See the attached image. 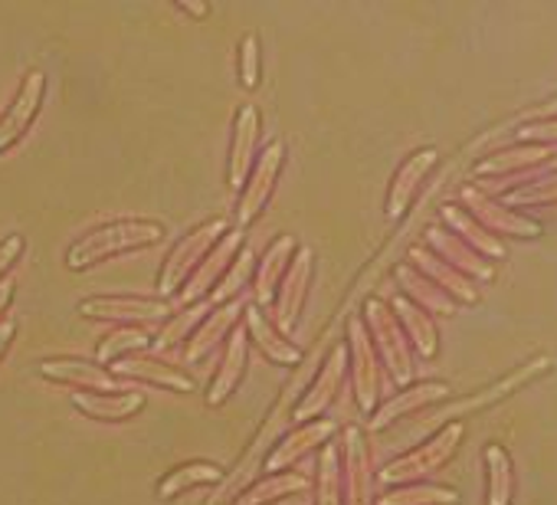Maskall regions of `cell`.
<instances>
[{
    "instance_id": "14",
    "label": "cell",
    "mask_w": 557,
    "mask_h": 505,
    "mask_svg": "<svg viewBox=\"0 0 557 505\" xmlns=\"http://www.w3.org/2000/svg\"><path fill=\"white\" fill-rule=\"evenodd\" d=\"M312 249L309 246H299L296 257L289 260V270H286V280H283V290H278V299H275V325L293 332V325L299 322V312H302V303H306V293H309V280H312Z\"/></svg>"
},
{
    "instance_id": "7",
    "label": "cell",
    "mask_w": 557,
    "mask_h": 505,
    "mask_svg": "<svg viewBox=\"0 0 557 505\" xmlns=\"http://www.w3.org/2000/svg\"><path fill=\"white\" fill-rule=\"evenodd\" d=\"M426 249L436 253V257H440L443 263H449L456 273H462V276L472 280L475 286H485V283L495 280V267H492L488 260H482L475 249H469V246H466L456 233H449L443 223H433V226L426 230Z\"/></svg>"
},
{
    "instance_id": "26",
    "label": "cell",
    "mask_w": 557,
    "mask_h": 505,
    "mask_svg": "<svg viewBox=\"0 0 557 505\" xmlns=\"http://www.w3.org/2000/svg\"><path fill=\"white\" fill-rule=\"evenodd\" d=\"M145 404L148 397L138 387L128 394H83V391L73 394V407L92 420H125V417H135Z\"/></svg>"
},
{
    "instance_id": "23",
    "label": "cell",
    "mask_w": 557,
    "mask_h": 505,
    "mask_svg": "<svg viewBox=\"0 0 557 505\" xmlns=\"http://www.w3.org/2000/svg\"><path fill=\"white\" fill-rule=\"evenodd\" d=\"M440 217H443V226L449 230V233H456L469 249H475L482 260H505V243L498 239V236H492L488 230H482L462 207H456V204H446L443 210H440Z\"/></svg>"
},
{
    "instance_id": "40",
    "label": "cell",
    "mask_w": 557,
    "mask_h": 505,
    "mask_svg": "<svg viewBox=\"0 0 557 505\" xmlns=\"http://www.w3.org/2000/svg\"><path fill=\"white\" fill-rule=\"evenodd\" d=\"M518 145H544V148H557V115H544V119H528L518 132H515Z\"/></svg>"
},
{
    "instance_id": "32",
    "label": "cell",
    "mask_w": 557,
    "mask_h": 505,
    "mask_svg": "<svg viewBox=\"0 0 557 505\" xmlns=\"http://www.w3.org/2000/svg\"><path fill=\"white\" fill-rule=\"evenodd\" d=\"M374 505H459V492L453 485L436 482H410L397 485L387 495H381Z\"/></svg>"
},
{
    "instance_id": "18",
    "label": "cell",
    "mask_w": 557,
    "mask_h": 505,
    "mask_svg": "<svg viewBox=\"0 0 557 505\" xmlns=\"http://www.w3.org/2000/svg\"><path fill=\"white\" fill-rule=\"evenodd\" d=\"M453 394V387L446 381H423V384H410L400 394H394L391 401H384L374 414H371V430H384L394 420H404L407 414H417L430 404H440Z\"/></svg>"
},
{
    "instance_id": "2",
    "label": "cell",
    "mask_w": 557,
    "mask_h": 505,
    "mask_svg": "<svg viewBox=\"0 0 557 505\" xmlns=\"http://www.w3.org/2000/svg\"><path fill=\"white\" fill-rule=\"evenodd\" d=\"M466 440V423L462 420H453V423H443L426 443H420L417 449L391 459L384 469H381V482L384 485H410V482H423L426 476L440 472L462 446Z\"/></svg>"
},
{
    "instance_id": "9",
    "label": "cell",
    "mask_w": 557,
    "mask_h": 505,
    "mask_svg": "<svg viewBox=\"0 0 557 505\" xmlns=\"http://www.w3.org/2000/svg\"><path fill=\"white\" fill-rule=\"evenodd\" d=\"M44 93H47V76L40 70H30L14 96V102L8 106V112L0 115V151H8L11 145L21 141V135L30 128V122L37 119L40 106H44Z\"/></svg>"
},
{
    "instance_id": "39",
    "label": "cell",
    "mask_w": 557,
    "mask_h": 505,
    "mask_svg": "<svg viewBox=\"0 0 557 505\" xmlns=\"http://www.w3.org/2000/svg\"><path fill=\"white\" fill-rule=\"evenodd\" d=\"M249 270H252V253L249 249H243L239 257L233 260V267H230V273H226V280L213 290V299H210V306H223V303H230L239 290H243V283L249 280Z\"/></svg>"
},
{
    "instance_id": "45",
    "label": "cell",
    "mask_w": 557,
    "mask_h": 505,
    "mask_svg": "<svg viewBox=\"0 0 557 505\" xmlns=\"http://www.w3.org/2000/svg\"><path fill=\"white\" fill-rule=\"evenodd\" d=\"M544 115H557V99H550L544 109H537V112H531V119H544Z\"/></svg>"
},
{
    "instance_id": "34",
    "label": "cell",
    "mask_w": 557,
    "mask_h": 505,
    "mask_svg": "<svg viewBox=\"0 0 557 505\" xmlns=\"http://www.w3.org/2000/svg\"><path fill=\"white\" fill-rule=\"evenodd\" d=\"M498 200V197H495ZM502 204L511 207V210H521V207H550L557 204V171H547L508 194H502Z\"/></svg>"
},
{
    "instance_id": "43",
    "label": "cell",
    "mask_w": 557,
    "mask_h": 505,
    "mask_svg": "<svg viewBox=\"0 0 557 505\" xmlns=\"http://www.w3.org/2000/svg\"><path fill=\"white\" fill-rule=\"evenodd\" d=\"M14 335H17V319H11V316H8V319H0V358L8 355Z\"/></svg>"
},
{
    "instance_id": "44",
    "label": "cell",
    "mask_w": 557,
    "mask_h": 505,
    "mask_svg": "<svg viewBox=\"0 0 557 505\" xmlns=\"http://www.w3.org/2000/svg\"><path fill=\"white\" fill-rule=\"evenodd\" d=\"M14 280H4V283H0V316H4L8 312V306H11V299H14Z\"/></svg>"
},
{
    "instance_id": "6",
    "label": "cell",
    "mask_w": 557,
    "mask_h": 505,
    "mask_svg": "<svg viewBox=\"0 0 557 505\" xmlns=\"http://www.w3.org/2000/svg\"><path fill=\"white\" fill-rule=\"evenodd\" d=\"M348 358H351L358 407L364 414H374L377 410V397H381V365H377V352L371 345V335H368L361 316H355L348 322Z\"/></svg>"
},
{
    "instance_id": "13",
    "label": "cell",
    "mask_w": 557,
    "mask_h": 505,
    "mask_svg": "<svg viewBox=\"0 0 557 505\" xmlns=\"http://www.w3.org/2000/svg\"><path fill=\"white\" fill-rule=\"evenodd\" d=\"M239 239H243V233L239 230H226L216 243H213V249L207 253V257L200 260V267H197V273L184 283V290H181V306L187 309V306H197V303H203V296L210 293V286H213V280H220L223 276V270L236 260V253H239Z\"/></svg>"
},
{
    "instance_id": "27",
    "label": "cell",
    "mask_w": 557,
    "mask_h": 505,
    "mask_svg": "<svg viewBox=\"0 0 557 505\" xmlns=\"http://www.w3.org/2000/svg\"><path fill=\"white\" fill-rule=\"evenodd\" d=\"M485 463V505H511L515 502V463L505 446L488 443L482 453Z\"/></svg>"
},
{
    "instance_id": "33",
    "label": "cell",
    "mask_w": 557,
    "mask_h": 505,
    "mask_svg": "<svg viewBox=\"0 0 557 505\" xmlns=\"http://www.w3.org/2000/svg\"><path fill=\"white\" fill-rule=\"evenodd\" d=\"M312 482L306 472H272L265 479H259L256 485H249L233 505H265L275 502L278 495H289V492H306Z\"/></svg>"
},
{
    "instance_id": "25",
    "label": "cell",
    "mask_w": 557,
    "mask_h": 505,
    "mask_svg": "<svg viewBox=\"0 0 557 505\" xmlns=\"http://www.w3.org/2000/svg\"><path fill=\"white\" fill-rule=\"evenodd\" d=\"M239 312H246L243 299H230V303L216 306L213 316H207V322H203V325L197 329V335L190 338V345H187V361H190V365L203 361V358L223 342V335L236 325Z\"/></svg>"
},
{
    "instance_id": "42",
    "label": "cell",
    "mask_w": 557,
    "mask_h": 505,
    "mask_svg": "<svg viewBox=\"0 0 557 505\" xmlns=\"http://www.w3.org/2000/svg\"><path fill=\"white\" fill-rule=\"evenodd\" d=\"M21 253H24V236H8L4 243H0V276L17 263Z\"/></svg>"
},
{
    "instance_id": "30",
    "label": "cell",
    "mask_w": 557,
    "mask_h": 505,
    "mask_svg": "<svg viewBox=\"0 0 557 505\" xmlns=\"http://www.w3.org/2000/svg\"><path fill=\"white\" fill-rule=\"evenodd\" d=\"M246 332L243 329H236L233 332V338H230V345H226V355H223V361H220V371L213 374V384H210V394H207V404L210 407H220L226 397H230V391L239 384V378H243V365H246Z\"/></svg>"
},
{
    "instance_id": "19",
    "label": "cell",
    "mask_w": 557,
    "mask_h": 505,
    "mask_svg": "<svg viewBox=\"0 0 557 505\" xmlns=\"http://www.w3.org/2000/svg\"><path fill=\"white\" fill-rule=\"evenodd\" d=\"M345 368H348V345H335L319 371V378L312 381V387L306 391V397L299 401L293 420H315L338 394L342 387V378H345Z\"/></svg>"
},
{
    "instance_id": "41",
    "label": "cell",
    "mask_w": 557,
    "mask_h": 505,
    "mask_svg": "<svg viewBox=\"0 0 557 505\" xmlns=\"http://www.w3.org/2000/svg\"><path fill=\"white\" fill-rule=\"evenodd\" d=\"M239 83L246 89H256V83H259V40H256V34H246L239 44Z\"/></svg>"
},
{
    "instance_id": "29",
    "label": "cell",
    "mask_w": 557,
    "mask_h": 505,
    "mask_svg": "<svg viewBox=\"0 0 557 505\" xmlns=\"http://www.w3.org/2000/svg\"><path fill=\"white\" fill-rule=\"evenodd\" d=\"M246 335L256 342V348H259L265 358H272V361H278V365H299V361H302V348H296L293 342H286L283 335H278V332L269 325V319H265L256 306L246 309Z\"/></svg>"
},
{
    "instance_id": "21",
    "label": "cell",
    "mask_w": 557,
    "mask_h": 505,
    "mask_svg": "<svg viewBox=\"0 0 557 505\" xmlns=\"http://www.w3.org/2000/svg\"><path fill=\"white\" fill-rule=\"evenodd\" d=\"M256 141H259V112L252 106H243L236 112V122H233V145H230V168H226L233 190L246 187V174H249V164L256 155Z\"/></svg>"
},
{
    "instance_id": "17",
    "label": "cell",
    "mask_w": 557,
    "mask_h": 505,
    "mask_svg": "<svg viewBox=\"0 0 557 505\" xmlns=\"http://www.w3.org/2000/svg\"><path fill=\"white\" fill-rule=\"evenodd\" d=\"M547 368H550V361H547V358H534V361H528L524 368H518L515 374H508V378L495 381L492 387H485V391H479V394H472V397H466V401H456V404H449L446 410H440V417H436V420H446V423H453L456 417H466V414H472V410L492 407V404L505 401L508 394H515L518 387H524L528 381H534V378H537L541 371H547Z\"/></svg>"
},
{
    "instance_id": "1",
    "label": "cell",
    "mask_w": 557,
    "mask_h": 505,
    "mask_svg": "<svg viewBox=\"0 0 557 505\" xmlns=\"http://www.w3.org/2000/svg\"><path fill=\"white\" fill-rule=\"evenodd\" d=\"M161 236H164V226L158 220H119V223L99 226V230L86 233L83 239H76L66 253V263H70V270H86L106 257H115V253L151 246Z\"/></svg>"
},
{
    "instance_id": "22",
    "label": "cell",
    "mask_w": 557,
    "mask_h": 505,
    "mask_svg": "<svg viewBox=\"0 0 557 505\" xmlns=\"http://www.w3.org/2000/svg\"><path fill=\"white\" fill-rule=\"evenodd\" d=\"M391 312L397 316V322H400V329H404L410 348H413L420 358H436V352H440V332H436L433 316H426L420 306H413V303L404 299V296H397V299L391 303Z\"/></svg>"
},
{
    "instance_id": "24",
    "label": "cell",
    "mask_w": 557,
    "mask_h": 505,
    "mask_svg": "<svg viewBox=\"0 0 557 505\" xmlns=\"http://www.w3.org/2000/svg\"><path fill=\"white\" fill-rule=\"evenodd\" d=\"M115 378H135V381H148V384H158V387H168V391H177V394H190L194 391V381L181 371V368H171L164 361H151V358H135V355H125L119 365H115Z\"/></svg>"
},
{
    "instance_id": "5",
    "label": "cell",
    "mask_w": 557,
    "mask_h": 505,
    "mask_svg": "<svg viewBox=\"0 0 557 505\" xmlns=\"http://www.w3.org/2000/svg\"><path fill=\"white\" fill-rule=\"evenodd\" d=\"M223 233H226V220H223V217H213V220L194 226V230L171 249V257H168V263H164V270H161V283H158L161 296H171V293H177V290L187 283V276L200 267V260L207 257V249H213V243H216Z\"/></svg>"
},
{
    "instance_id": "38",
    "label": "cell",
    "mask_w": 557,
    "mask_h": 505,
    "mask_svg": "<svg viewBox=\"0 0 557 505\" xmlns=\"http://www.w3.org/2000/svg\"><path fill=\"white\" fill-rule=\"evenodd\" d=\"M207 309H213V306H210V303L187 306L184 312H177V319H174V322H171V325H168V329L158 335V342H151V345H154L158 352H168V348H174V345H177V342H181V338H184V335H187V332H190L197 322H200V316H203Z\"/></svg>"
},
{
    "instance_id": "20",
    "label": "cell",
    "mask_w": 557,
    "mask_h": 505,
    "mask_svg": "<svg viewBox=\"0 0 557 505\" xmlns=\"http://www.w3.org/2000/svg\"><path fill=\"white\" fill-rule=\"evenodd\" d=\"M335 433H338V423H335V420H312V423L293 430L283 443H278V446L272 449V456L265 459V469H269V472H278V469H286V466L299 463V459L309 456L315 446H325Z\"/></svg>"
},
{
    "instance_id": "35",
    "label": "cell",
    "mask_w": 557,
    "mask_h": 505,
    "mask_svg": "<svg viewBox=\"0 0 557 505\" xmlns=\"http://www.w3.org/2000/svg\"><path fill=\"white\" fill-rule=\"evenodd\" d=\"M220 466L216 463H187V466H177L174 472H168L161 482H158V495L161 498H174L177 492L190 489V485H203V482H216L220 479Z\"/></svg>"
},
{
    "instance_id": "15",
    "label": "cell",
    "mask_w": 557,
    "mask_h": 505,
    "mask_svg": "<svg viewBox=\"0 0 557 505\" xmlns=\"http://www.w3.org/2000/svg\"><path fill=\"white\" fill-rule=\"evenodd\" d=\"M79 316L86 319H106V322H154L171 316V306L164 299H138V296H92L79 303Z\"/></svg>"
},
{
    "instance_id": "31",
    "label": "cell",
    "mask_w": 557,
    "mask_h": 505,
    "mask_svg": "<svg viewBox=\"0 0 557 505\" xmlns=\"http://www.w3.org/2000/svg\"><path fill=\"white\" fill-rule=\"evenodd\" d=\"M293 253H296V236H278L265 249V257L259 263V273H256V303L259 306H265L275 296V283H278V276H283V270L289 267Z\"/></svg>"
},
{
    "instance_id": "11",
    "label": "cell",
    "mask_w": 557,
    "mask_h": 505,
    "mask_svg": "<svg viewBox=\"0 0 557 505\" xmlns=\"http://www.w3.org/2000/svg\"><path fill=\"white\" fill-rule=\"evenodd\" d=\"M345 505H374L371 446L358 427L345 430Z\"/></svg>"
},
{
    "instance_id": "10",
    "label": "cell",
    "mask_w": 557,
    "mask_h": 505,
    "mask_svg": "<svg viewBox=\"0 0 557 505\" xmlns=\"http://www.w3.org/2000/svg\"><path fill=\"white\" fill-rule=\"evenodd\" d=\"M436 161H440V151L436 148H417L413 155H407L404 158V164L397 168V174H394V181H391V190H387V220H400L407 210H410V204H413V197L420 194V187H423V181H426V174L436 168Z\"/></svg>"
},
{
    "instance_id": "3",
    "label": "cell",
    "mask_w": 557,
    "mask_h": 505,
    "mask_svg": "<svg viewBox=\"0 0 557 505\" xmlns=\"http://www.w3.org/2000/svg\"><path fill=\"white\" fill-rule=\"evenodd\" d=\"M361 322H364V329L371 335L374 352H381V358H384L394 384L407 387L413 381V355H410L413 348H410V342H407L397 316L391 312V306L384 299H368Z\"/></svg>"
},
{
    "instance_id": "46",
    "label": "cell",
    "mask_w": 557,
    "mask_h": 505,
    "mask_svg": "<svg viewBox=\"0 0 557 505\" xmlns=\"http://www.w3.org/2000/svg\"><path fill=\"white\" fill-rule=\"evenodd\" d=\"M177 8H181L184 14H194V17H203V14H207V8H203V4H177Z\"/></svg>"
},
{
    "instance_id": "8",
    "label": "cell",
    "mask_w": 557,
    "mask_h": 505,
    "mask_svg": "<svg viewBox=\"0 0 557 505\" xmlns=\"http://www.w3.org/2000/svg\"><path fill=\"white\" fill-rule=\"evenodd\" d=\"M283 158H286L283 138H272L262 148V155L256 161V171H252V177H249V184L243 187V197H239V210H236L239 226L252 223L259 217V210L265 207V200H269V194L275 187V177H278V171H283Z\"/></svg>"
},
{
    "instance_id": "16",
    "label": "cell",
    "mask_w": 557,
    "mask_h": 505,
    "mask_svg": "<svg viewBox=\"0 0 557 505\" xmlns=\"http://www.w3.org/2000/svg\"><path fill=\"white\" fill-rule=\"evenodd\" d=\"M40 374L50 381H63V384H76V387H89V391H106V394H128L135 391L128 381L96 368L92 361L83 358H50L40 365Z\"/></svg>"
},
{
    "instance_id": "28",
    "label": "cell",
    "mask_w": 557,
    "mask_h": 505,
    "mask_svg": "<svg viewBox=\"0 0 557 505\" xmlns=\"http://www.w3.org/2000/svg\"><path fill=\"white\" fill-rule=\"evenodd\" d=\"M397 283L404 290V299H410L413 306H420L426 316H456V303L440 286H433L426 276H420L410 263H400L397 267Z\"/></svg>"
},
{
    "instance_id": "4",
    "label": "cell",
    "mask_w": 557,
    "mask_h": 505,
    "mask_svg": "<svg viewBox=\"0 0 557 505\" xmlns=\"http://www.w3.org/2000/svg\"><path fill=\"white\" fill-rule=\"evenodd\" d=\"M459 204H462V210H466L482 230H488V233L498 236V239H502V236H515V239H537V236H541V220H534V217H528V213H521V210L505 207L502 200L482 194L475 184H469V187L459 190Z\"/></svg>"
},
{
    "instance_id": "36",
    "label": "cell",
    "mask_w": 557,
    "mask_h": 505,
    "mask_svg": "<svg viewBox=\"0 0 557 505\" xmlns=\"http://www.w3.org/2000/svg\"><path fill=\"white\" fill-rule=\"evenodd\" d=\"M315 505H342V449L335 443L322 446L319 459V498Z\"/></svg>"
},
{
    "instance_id": "12",
    "label": "cell",
    "mask_w": 557,
    "mask_h": 505,
    "mask_svg": "<svg viewBox=\"0 0 557 505\" xmlns=\"http://www.w3.org/2000/svg\"><path fill=\"white\" fill-rule=\"evenodd\" d=\"M407 263H410L420 276H426L433 286H440L456 306H459V303H462V306H479V303H482L479 286H475L472 280H466L462 273H456L449 263H443V260L436 257V253H430L426 246H410Z\"/></svg>"
},
{
    "instance_id": "37",
    "label": "cell",
    "mask_w": 557,
    "mask_h": 505,
    "mask_svg": "<svg viewBox=\"0 0 557 505\" xmlns=\"http://www.w3.org/2000/svg\"><path fill=\"white\" fill-rule=\"evenodd\" d=\"M148 345H151V335H148L145 329L128 325V329H119V332H112L109 338H102V345H99V361H112V358H119L122 352L148 348Z\"/></svg>"
}]
</instances>
